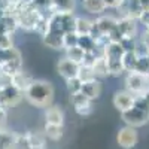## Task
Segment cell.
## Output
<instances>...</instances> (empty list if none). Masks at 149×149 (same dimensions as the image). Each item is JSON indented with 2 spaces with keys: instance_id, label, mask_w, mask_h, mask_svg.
I'll return each mask as SVG.
<instances>
[{
  "instance_id": "6da1fadb",
  "label": "cell",
  "mask_w": 149,
  "mask_h": 149,
  "mask_svg": "<svg viewBox=\"0 0 149 149\" xmlns=\"http://www.w3.org/2000/svg\"><path fill=\"white\" fill-rule=\"evenodd\" d=\"M24 97L36 106V107H49L54 100V86L48 81H40L34 79L29 90L24 93Z\"/></svg>"
},
{
  "instance_id": "7a4b0ae2",
  "label": "cell",
  "mask_w": 149,
  "mask_h": 149,
  "mask_svg": "<svg viewBox=\"0 0 149 149\" xmlns=\"http://www.w3.org/2000/svg\"><path fill=\"white\" fill-rule=\"evenodd\" d=\"M122 121L127 124L128 127L137 128L149 122V107L145 102L143 97H136V102L131 109L121 113Z\"/></svg>"
},
{
  "instance_id": "3957f363",
  "label": "cell",
  "mask_w": 149,
  "mask_h": 149,
  "mask_svg": "<svg viewBox=\"0 0 149 149\" xmlns=\"http://www.w3.org/2000/svg\"><path fill=\"white\" fill-rule=\"evenodd\" d=\"M124 84H125V90L134 97H143L149 91V78L137 72H128Z\"/></svg>"
},
{
  "instance_id": "277c9868",
  "label": "cell",
  "mask_w": 149,
  "mask_h": 149,
  "mask_svg": "<svg viewBox=\"0 0 149 149\" xmlns=\"http://www.w3.org/2000/svg\"><path fill=\"white\" fill-rule=\"evenodd\" d=\"M137 142H139L137 128L125 125V127H122L116 134V143L122 149H133L136 145H137Z\"/></svg>"
},
{
  "instance_id": "5b68a950",
  "label": "cell",
  "mask_w": 149,
  "mask_h": 149,
  "mask_svg": "<svg viewBox=\"0 0 149 149\" xmlns=\"http://www.w3.org/2000/svg\"><path fill=\"white\" fill-rule=\"evenodd\" d=\"M70 103L74 107V110H76V113L81 115V116H88V115L93 113V110H94L93 100H90L86 95H84L82 91L70 94Z\"/></svg>"
},
{
  "instance_id": "8992f818",
  "label": "cell",
  "mask_w": 149,
  "mask_h": 149,
  "mask_svg": "<svg viewBox=\"0 0 149 149\" xmlns=\"http://www.w3.org/2000/svg\"><path fill=\"white\" fill-rule=\"evenodd\" d=\"M57 72L64 81L78 78V72H79V64H76L74 61L69 60L67 57L61 58L57 63Z\"/></svg>"
},
{
  "instance_id": "52a82bcc",
  "label": "cell",
  "mask_w": 149,
  "mask_h": 149,
  "mask_svg": "<svg viewBox=\"0 0 149 149\" xmlns=\"http://www.w3.org/2000/svg\"><path fill=\"white\" fill-rule=\"evenodd\" d=\"M137 24L139 21L134 18H118V24L116 27L121 31L122 37L127 39H137Z\"/></svg>"
},
{
  "instance_id": "ba28073f",
  "label": "cell",
  "mask_w": 149,
  "mask_h": 149,
  "mask_svg": "<svg viewBox=\"0 0 149 149\" xmlns=\"http://www.w3.org/2000/svg\"><path fill=\"white\" fill-rule=\"evenodd\" d=\"M134 102H136V97L131 93H128L127 90L116 91L113 94V106L121 112V113L122 112H127L128 109H131Z\"/></svg>"
},
{
  "instance_id": "9c48e42d",
  "label": "cell",
  "mask_w": 149,
  "mask_h": 149,
  "mask_svg": "<svg viewBox=\"0 0 149 149\" xmlns=\"http://www.w3.org/2000/svg\"><path fill=\"white\" fill-rule=\"evenodd\" d=\"M116 24H118V18L112 17V15H100L98 18L94 19V29L100 34L107 36L116 27Z\"/></svg>"
},
{
  "instance_id": "30bf717a",
  "label": "cell",
  "mask_w": 149,
  "mask_h": 149,
  "mask_svg": "<svg viewBox=\"0 0 149 149\" xmlns=\"http://www.w3.org/2000/svg\"><path fill=\"white\" fill-rule=\"evenodd\" d=\"M33 81H34V79H33L31 76H29L27 73H24L22 70L17 72L15 74H12V76H10V85L15 86V88H17L18 91H21L22 94L29 90V86L31 85Z\"/></svg>"
},
{
  "instance_id": "8fae6325",
  "label": "cell",
  "mask_w": 149,
  "mask_h": 149,
  "mask_svg": "<svg viewBox=\"0 0 149 149\" xmlns=\"http://www.w3.org/2000/svg\"><path fill=\"white\" fill-rule=\"evenodd\" d=\"M45 124H52V125H60L63 127L64 124V113L58 106L51 104L49 107L45 109Z\"/></svg>"
},
{
  "instance_id": "7c38bea8",
  "label": "cell",
  "mask_w": 149,
  "mask_h": 149,
  "mask_svg": "<svg viewBox=\"0 0 149 149\" xmlns=\"http://www.w3.org/2000/svg\"><path fill=\"white\" fill-rule=\"evenodd\" d=\"M82 94L86 95L90 100H95V98L100 97L102 94V82L100 79H93V81H88L82 85Z\"/></svg>"
},
{
  "instance_id": "4fadbf2b",
  "label": "cell",
  "mask_w": 149,
  "mask_h": 149,
  "mask_svg": "<svg viewBox=\"0 0 149 149\" xmlns=\"http://www.w3.org/2000/svg\"><path fill=\"white\" fill-rule=\"evenodd\" d=\"M94 26V21L88 19V18H84V17H76L74 18V29L73 31L76 33L78 36H90L91 30Z\"/></svg>"
},
{
  "instance_id": "5bb4252c",
  "label": "cell",
  "mask_w": 149,
  "mask_h": 149,
  "mask_svg": "<svg viewBox=\"0 0 149 149\" xmlns=\"http://www.w3.org/2000/svg\"><path fill=\"white\" fill-rule=\"evenodd\" d=\"M42 40L48 48L52 49H64V36L63 34H55V33H46L45 36H42Z\"/></svg>"
},
{
  "instance_id": "9a60e30c",
  "label": "cell",
  "mask_w": 149,
  "mask_h": 149,
  "mask_svg": "<svg viewBox=\"0 0 149 149\" xmlns=\"http://www.w3.org/2000/svg\"><path fill=\"white\" fill-rule=\"evenodd\" d=\"M51 9L54 14H72L74 0H51Z\"/></svg>"
},
{
  "instance_id": "2e32d148",
  "label": "cell",
  "mask_w": 149,
  "mask_h": 149,
  "mask_svg": "<svg viewBox=\"0 0 149 149\" xmlns=\"http://www.w3.org/2000/svg\"><path fill=\"white\" fill-rule=\"evenodd\" d=\"M93 72H94V76L97 79H102V78H106V76H110L109 74V67H107V61L106 58L102 55V57H97L95 61L91 66Z\"/></svg>"
},
{
  "instance_id": "e0dca14e",
  "label": "cell",
  "mask_w": 149,
  "mask_h": 149,
  "mask_svg": "<svg viewBox=\"0 0 149 149\" xmlns=\"http://www.w3.org/2000/svg\"><path fill=\"white\" fill-rule=\"evenodd\" d=\"M82 6L86 12L94 14V15H102L107 9L102 0H82Z\"/></svg>"
},
{
  "instance_id": "ac0fdd59",
  "label": "cell",
  "mask_w": 149,
  "mask_h": 149,
  "mask_svg": "<svg viewBox=\"0 0 149 149\" xmlns=\"http://www.w3.org/2000/svg\"><path fill=\"white\" fill-rule=\"evenodd\" d=\"M43 134L45 137L49 139V140H60L61 137H63V127L60 125H52V124H45L43 127Z\"/></svg>"
},
{
  "instance_id": "d6986e66",
  "label": "cell",
  "mask_w": 149,
  "mask_h": 149,
  "mask_svg": "<svg viewBox=\"0 0 149 149\" xmlns=\"http://www.w3.org/2000/svg\"><path fill=\"white\" fill-rule=\"evenodd\" d=\"M137 58H139V57H137V54H136L134 51L125 52V54L122 55V67H124V70H125V73L134 70L136 63H137Z\"/></svg>"
},
{
  "instance_id": "ffe728a7",
  "label": "cell",
  "mask_w": 149,
  "mask_h": 149,
  "mask_svg": "<svg viewBox=\"0 0 149 149\" xmlns=\"http://www.w3.org/2000/svg\"><path fill=\"white\" fill-rule=\"evenodd\" d=\"M84 55H85V51L84 49H81L79 46H73V48H69L66 49V57L72 61H74L76 64H82L84 61Z\"/></svg>"
},
{
  "instance_id": "44dd1931",
  "label": "cell",
  "mask_w": 149,
  "mask_h": 149,
  "mask_svg": "<svg viewBox=\"0 0 149 149\" xmlns=\"http://www.w3.org/2000/svg\"><path fill=\"white\" fill-rule=\"evenodd\" d=\"M78 46H79L81 49H84L85 52L95 51V49H97L95 40L93 39L91 36H79V39H78Z\"/></svg>"
},
{
  "instance_id": "7402d4cb",
  "label": "cell",
  "mask_w": 149,
  "mask_h": 149,
  "mask_svg": "<svg viewBox=\"0 0 149 149\" xmlns=\"http://www.w3.org/2000/svg\"><path fill=\"white\" fill-rule=\"evenodd\" d=\"M78 79L82 82V84H85V82H88V81H93V79H97L95 76H94V72H93V69L90 67V66H79V72H78Z\"/></svg>"
},
{
  "instance_id": "603a6c76",
  "label": "cell",
  "mask_w": 149,
  "mask_h": 149,
  "mask_svg": "<svg viewBox=\"0 0 149 149\" xmlns=\"http://www.w3.org/2000/svg\"><path fill=\"white\" fill-rule=\"evenodd\" d=\"M26 137L29 140L30 148L31 146H45V134L43 133H27Z\"/></svg>"
},
{
  "instance_id": "cb8c5ba5",
  "label": "cell",
  "mask_w": 149,
  "mask_h": 149,
  "mask_svg": "<svg viewBox=\"0 0 149 149\" xmlns=\"http://www.w3.org/2000/svg\"><path fill=\"white\" fill-rule=\"evenodd\" d=\"M133 72H137V73H142V74H146L148 76V73H149V60H148V57H139Z\"/></svg>"
},
{
  "instance_id": "d4e9b609",
  "label": "cell",
  "mask_w": 149,
  "mask_h": 149,
  "mask_svg": "<svg viewBox=\"0 0 149 149\" xmlns=\"http://www.w3.org/2000/svg\"><path fill=\"white\" fill-rule=\"evenodd\" d=\"M78 39L79 36L74 33V31H69L64 34V51L69 48H73V46H78Z\"/></svg>"
},
{
  "instance_id": "484cf974",
  "label": "cell",
  "mask_w": 149,
  "mask_h": 149,
  "mask_svg": "<svg viewBox=\"0 0 149 149\" xmlns=\"http://www.w3.org/2000/svg\"><path fill=\"white\" fill-rule=\"evenodd\" d=\"M66 85H67V90L70 94H74V93H79L82 90V82L78 79V78H73V79H69L66 81Z\"/></svg>"
},
{
  "instance_id": "4316f807",
  "label": "cell",
  "mask_w": 149,
  "mask_h": 149,
  "mask_svg": "<svg viewBox=\"0 0 149 149\" xmlns=\"http://www.w3.org/2000/svg\"><path fill=\"white\" fill-rule=\"evenodd\" d=\"M137 21L145 27V31H149V10H143Z\"/></svg>"
},
{
  "instance_id": "83f0119b",
  "label": "cell",
  "mask_w": 149,
  "mask_h": 149,
  "mask_svg": "<svg viewBox=\"0 0 149 149\" xmlns=\"http://www.w3.org/2000/svg\"><path fill=\"white\" fill-rule=\"evenodd\" d=\"M139 40L143 43V46L149 51V31H143V33H142V36L139 37Z\"/></svg>"
},
{
  "instance_id": "f1b7e54d",
  "label": "cell",
  "mask_w": 149,
  "mask_h": 149,
  "mask_svg": "<svg viewBox=\"0 0 149 149\" xmlns=\"http://www.w3.org/2000/svg\"><path fill=\"white\" fill-rule=\"evenodd\" d=\"M139 2H140L143 10H148V9H149V0H139Z\"/></svg>"
},
{
  "instance_id": "f546056e",
  "label": "cell",
  "mask_w": 149,
  "mask_h": 149,
  "mask_svg": "<svg viewBox=\"0 0 149 149\" xmlns=\"http://www.w3.org/2000/svg\"><path fill=\"white\" fill-rule=\"evenodd\" d=\"M143 98H145V102H146V104H148V107H149V91L143 95Z\"/></svg>"
},
{
  "instance_id": "4dcf8cb0",
  "label": "cell",
  "mask_w": 149,
  "mask_h": 149,
  "mask_svg": "<svg viewBox=\"0 0 149 149\" xmlns=\"http://www.w3.org/2000/svg\"><path fill=\"white\" fill-rule=\"evenodd\" d=\"M30 149H45V146H31Z\"/></svg>"
},
{
  "instance_id": "1f68e13d",
  "label": "cell",
  "mask_w": 149,
  "mask_h": 149,
  "mask_svg": "<svg viewBox=\"0 0 149 149\" xmlns=\"http://www.w3.org/2000/svg\"><path fill=\"white\" fill-rule=\"evenodd\" d=\"M146 57H148V60H149V54H148V55H146Z\"/></svg>"
},
{
  "instance_id": "d6a6232c",
  "label": "cell",
  "mask_w": 149,
  "mask_h": 149,
  "mask_svg": "<svg viewBox=\"0 0 149 149\" xmlns=\"http://www.w3.org/2000/svg\"><path fill=\"white\" fill-rule=\"evenodd\" d=\"M148 78H149V73H148Z\"/></svg>"
}]
</instances>
